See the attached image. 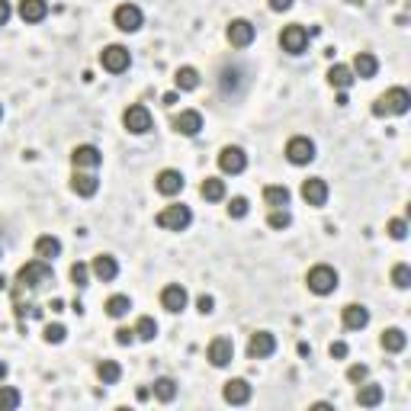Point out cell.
Returning <instances> with one entry per match:
<instances>
[{
  "label": "cell",
  "instance_id": "cell-1",
  "mask_svg": "<svg viewBox=\"0 0 411 411\" xmlns=\"http://www.w3.org/2000/svg\"><path fill=\"white\" fill-rule=\"evenodd\" d=\"M45 283H52V267L45 264V260H29V264L20 267V273H16L13 299H20L23 293H35V289H42Z\"/></svg>",
  "mask_w": 411,
  "mask_h": 411
},
{
  "label": "cell",
  "instance_id": "cell-2",
  "mask_svg": "<svg viewBox=\"0 0 411 411\" xmlns=\"http://www.w3.org/2000/svg\"><path fill=\"white\" fill-rule=\"evenodd\" d=\"M411 106V93L405 87H392L373 103V116H405Z\"/></svg>",
  "mask_w": 411,
  "mask_h": 411
},
{
  "label": "cell",
  "instance_id": "cell-3",
  "mask_svg": "<svg viewBox=\"0 0 411 411\" xmlns=\"http://www.w3.org/2000/svg\"><path fill=\"white\" fill-rule=\"evenodd\" d=\"M306 283H308V289H312L315 296H331L337 289V270H335V267H328V264H318V267L308 270Z\"/></svg>",
  "mask_w": 411,
  "mask_h": 411
},
{
  "label": "cell",
  "instance_id": "cell-4",
  "mask_svg": "<svg viewBox=\"0 0 411 411\" xmlns=\"http://www.w3.org/2000/svg\"><path fill=\"white\" fill-rule=\"evenodd\" d=\"M190 222H193V212H190L187 206H164V209L158 212V225L168 231H187Z\"/></svg>",
  "mask_w": 411,
  "mask_h": 411
},
{
  "label": "cell",
  "instance_id": "cell-5",
  "mask_svg": "<svg viewBox=\"0 0 411 411\" xmlns=\"http://www.w3.org/2000/svg\"><path fill=\"white\" fill-rule=\"evenodd\" d=\"M100 64H103V71H110V74H122V71H129V64H132V55H129L126 45H106V49L100 52Z\"/></svg>",
  "mask_w": 411,
  "mask_h": 411
},
{
  "label": "cell",
  "instance_id": "cell-6",
  "mask_svg": "<svg viewBox=\"0 0 411 411\" xmlns=\"http://www.w3.org/2000/svg\"><path fill=\"white\" fill-rule=\"evenodd\" d=\"M122 126H126L132 135L151 132V112H148V106H141V103L129 106V110L122 112Z\"/></svg>",
  "mask_w": 411,
  "mask_h": 411
},
{
  "label": "cell",
  "instance_id": "cell-7",
  "mask_svg": "<svg viewBox=\"0 0 411 411\" xmlns=\"http://www.w3.org/2000/svg\"><path fill=\"white\" fill-rule=\"evenodd\" d=\"M286 158H289V164H308V161H315V141L306 139V135L289 139L286 141Z\"/></svg>",
  "mask_w": 411,
  "mask_h": 411
},
{
  "label": "cell",
  "instance_id": "cell-8",
  "mask_svg": "<svg viewBox=\"0 0 411 411\" xmlns=\"http://www.w3.org/2000/svg\"><path fill=\"white\" fill-rule=\"evenodd\" d=\"M112 23H116V29H122V33H135V29H141L145 16H141V10L135 7V4H122V7H116V13H112Z\"/></svg>",
  "mask_w": 411,
  "mask_h": 411
},
{
  "label": "cell",
  "instance_id": "cell-9",
  "mask_svg": "<svg viewBox=\"0 0 411 411\" xmlns=\"http://www.w3.org/2000/svg\"><path fill=\"white\" fill-rule=\"evenodd\" d=\"M219 168H222V174H241V170L248 168V154L238 145H225L222 151H219Z\"/></svg>",
  "mask_w": 411,
  "mask_h": 411
},
{
  "label": "cell",
  "instance_id": "cell-10",
  "mask_svg": "<svg viewBox=\"0 0 411 411\" xmlns=\"http://www.w3.org/2000/svg\"><path fill=\"white\" fill-rule=\"evenodd\" d=\"M100 161H103V154H100L97 145H77L74 151H71V164H74V170H97Z\"/></svg>",
  "mask_w": 411,
  "mask_h": 411
},
{
  "label": "cell",
  "instance_id": "cell-11",
  "mask_svg": "<svg viewBox=\"0 0 411 411\" xmlns=\"http://www.w3.org/2000/svg\"><path fill=\"white\" fill-rule=\"evenodd\" d=\"M279 45H283V52H289V55H302L308 45L306 26H286L283 35H279Z\"/></svg>",
  "mask_w": 411,
  "mask_h": 411
},
{
  "label": "cell",
  "instance_id": "cell-12",
  "mask_svg": "<svg viewBox=\"0 0 411 411\" xmlns=\"http://www.w3.org/2000/svg\"><path fill=\"white\" fill-rule=\"evenodd\" d=\"M225 35H228V42L235 45V49H248V45L254 42L257 29H254L248 20H231L228 23V33H225Z\"/></svg>",
  "mask_w": 411,
  "mask_h": 411
},
{
  "label": "cell",
  "instance_id": "cell-13",
  "mask_svg": "<svg viewBox=\"0 0 411 411\" xmlns=\"http://www.w3.org/2000/svg\"><path fill=\"white\" fill-rule=\"evenodd\" d=\"M273 350H277V337H273L270 331H257V335H251V341H248V357H251V360H264Z\"/></svg>",
  "mask_w": 411,
  "mask_h": 411
},
{
  "label": "cell",
  "instance_id": "cell-14",
  "mask_svg": "<svg viewBox=\"0 0 411 411\" xmlns=\"http://www.w3.org/2000/svg\"><path fill=\"white\" fill-rule=\"evenodd\" d=\"M154 190H158L161 196H177L183 190V174L180 170H161L158 177H154Z\"/></svg>",
  "mask_w": 411,
  "mask_h": 411
},
{
  "label": "cell",
  "instance_id": "cell-15",
  "mask_svg": "<svg viewBox=\"0 0 411 411\" xmlns=\"http://www.w3.org/2000/svg\"><path fill=\"white\" fill-rule=\"evenodd\" d=\"M161 306L168 308V312H183V308H187V289L177 283L164 286V289H161Z\"/></svg>",
  "mask_w": 411,
  "mask_h": 411
},
{
  "label": "cell",
  "instance_id": "cell-16",
  "mask_svg": "<svg viewBox=\"0 0 411 411\" xmlns=\"http://www.w3.org/2000/svg\"><path fill=\"white\" fill-rule=\"evenodd\" d=\"M174 129L180 135H187V139H193V135H199V129H202V116L196 110H183L180 116H174Z\"/></svg>",
  "mask_w": 411,
  "mask_h": 411
},
{
  "label": "cell",
  "instance_id": "cell-17",
  "mask_svg": "<svg viewBox=\"0 0 411 411\" xmlns=\"http://www.w3.org/2000/svg\"><path fill=\"white\" fill-rule=\"evenodd\" d=\"M302 199H306L308 206H325V202H328V183L321 180V177L306 180V183H302Z\"/></svg>",
  "mask_w": 411,
  "mask_h": 411
},
{
  "label": "cell",
  "instance_id": "cell-18",
  "mask_svg": "<svg viewBox=\"0 0 411 411\" xmlns=\"http://www.w3.org/2000/svg\"><path fill=\"white\" fill-rule=\"evenodd\" d=\"M231 357H235V344H231L228 337H216V341L209 344V363L212 366H228Z\"/></svg>",
  "mask_w": 411,
  "mask_h": 411
},
{
  "label": "cell",
  "instance_id": "cell-19",
  "mask_svg": "<svg viewBox=\"0 0 411 411\" xmlns=\"http://www.w3.org/2000/svg\"><path fill=\"white\" fill-rule=\"evenodd\" d=\"M222 395L228 405H244V402H251V386H248V379H228Z\"/></svg>",
  "mask_w": 411,
  "mask_h": 411
},
{
  "label": "cell",
  "instance_id": "cell-20",
  "mask_svg": "<svg viewBox=\"0 0 411 411\" xmlns=\"http://www.w3.org/2000/svg\"><path fill=\"white\" fill-rule=\"evenodd\" d=\"M23 23H42L49 16V0H20Z\"/></svg>",
  "mask_w": 411,
  "mask_h": 411
},
{
  "label": "cell",
  "instance_id": "cell-21",
  "mask_svg": "<svg viewBox=\"0 0 411 411\" xmlns=\"http://www.w3.org/2000/svg\"><path fill=\"white\" fill-rule=\"evenodd\" d=\"M71 190L87 199V196H93L100 190V180L91 174V170H74V177H71Z\"/></svg>",
  "mask_w": 411,
  "mask_h": 411
},
{
  "label": "cell",
  "instance_id": "cell-22",
  "mask_svg": "<svg viewBox=\"0 0 411 411\" xmlns=\"http://www.w3.org/2000/svg\"><path fill=\"white\" fill-rule=\"evenodd\" d=\"M91 270H93V277H97V279H103V283H110V279H116V273H119V264H116V257H110V254H100V257H93Z\"/></svg>",
  "mask_w": 411,
  "mask_h": 411
},
{
  "label": "cell",
  "instance_id": "cell-23",
  "mask_svg": "<svg viewBox=\"0 0 411 411\" xmlns=\"http://www.w3.org/2000/svg\"><path fill=\"white\" fill-rule=\"evenodd\" d=\"M354 71L357 77H363V81H369V77H376V71H379V62H376V55H369V52H357V58H354Z\"/></svg>",
  "mask_w": 411,
  "mask_h": 411
},
{
  "label": "cell",
  "instance_id": "cell-24",
  "mask_svg": "<svg viewBox=\"0 0 411 411\" xmlns=\"http://www.w3.org/2000/svg\"><path fill=\"white\" fill-rule=\"evenodd\" d=\"M344 328L347 331H360V328H366L369 325V312H366V306H347L344 308Z\"/></svg>",
  "mask_w": 411,
  "mask_h": 411
},
{
  "label": "cell",
  "instance_id": "cell-25",
  "mask_svg": "<svg viewBox=\"0 0 411 411\" xmlns=\"http://www.w3.org/2000/svg\"><path fill=\"white\" fill-rule=\"evenodd\" d=\"M62 254V241L58 238H52V235H42L39 241H35V257L39 260H45V264H52V260Z\"/></svg>",
  "mask_w": 411,
  "mask_h": 411
},
{
  "label": "cell",
  "instance_id": "cell-26",
  "mask_svg": "<svg viewBox=\"0 0 411 411\" xmlns=\"http://www.w3.org/2000/svg\"><path fill=\"white\" fill-rule=\"evenodd\" d=\"M328 84L335 87V91H347V87L354 84V71H350L347 64H331V71H328Z\"/></svg>",
  "mask_w": 411,
  "mask_h": 411
},
{
  "label": "cell",
  "instance_id": "cell-27",
  "mask_svg": "<svg viewBox=\"0 0 411 411\" xmlns=\"http://www.w3.org/2000/svg\"><path fill=\"white\" fill-rule=\"evenodd\" d=\"M379 344H383L386 354H402L405 344H408V337H405L402 328H389V331H383V341Z\"/></svg>",
  "mask_w": 411,
  "mask_h": 411
},
{
  "label": "cell",
  "instance_id": "cell-28",
  "mask_svg": "<svg viewBox=\"0 0 411 411\" xmlns=\"http://www.w3.org/2000/svg\"><path fill=\"white\" fill-rule=\"evenodd\" d=\"M174 84H177V91H196L199 87V71L196 68H177V74H174Z\"/></svg>",
  "mask_w": 411,
  "mask_h": 411
},
{
  "label": "cell",
  "instance_id": "cell-29",
  "mask_svg": "<svg viewBox=\"0 0 411 411\" xmlns=\"http://www.w3.org/2000/svg\"><path fill=\"white\" fill-rule=\"evenodd\" d=\"M199 193H202V199H209V202L225 199V180H219V177H206L202 187H199Z\"/></svg>",
  "mask_w": 411,
  "mask_h": 411
},
{
  "label": "cell",
  "instance_id": "cell-30",
  "mask_svg": "<svg viewBox=\"0 0 411 411\" xmlns=\"http://www.w3.org/2000/svg\"><path fill=\"white\" fill-rule=\"evenodd\" d=\"M379 402H383V386H363V389L357 392V405H360V408H376Z\"/></svg>",
  "mask_w": 411,
  "mask_h": 411
},
{
  "label": "cell",
  "instance_id": "cell-31",
  "mask_svg": "<svg viewBox=\"0 0 411 411\" xmlns=\"http://www.w3.org/2000/svg\"><path fill=\"white\" fill-rule=\"evenodd\" d=\"M264 202L273 206V209H286L289 206V190L286 187H267L264 190Z\"/></svg>",
  "mask_w": 411,
  "mask_h": 411
},
{
  "label": "cell",
  "instance_id": "cell-32",
  "mask_svg": "<svg viewBox=\"0 0 411 411\" xmlns=\"http://www.w3.org/2000/svg\"><path fill=\"white\" fill-rule=\"evenodd\" d=\"M97 376H100L103 386H112V383H119V376H122V366H119L116 360H103L97 366Z\"/></svg>",
  "mask_w": 411,
  "mask_h": 411
},
{
  "label": "cell",
  "instance_id": "cell-33",
  "mask_svg": "<svg viewBox=\"0 0 411 411\" xmlns=\"http://www.w3.org/2000/svg\"><path fill=\"white\" fill-rule=\"evenodd\" d=\"M135 337H139V341H154V337H158V321H154L151 315H141L139 325H135Z\"/></svg>",
  "mask_w": 411,
  "mask_h": 411
},
{
  "label": "cell",
  "instance_id": "cell-34",
  "mask_svg": "<svg viewBox=\"0 0 411 411\" xmlns=\"http://www.w3.org/2000/svg\"><path fill=\"white\" fill-rule=\"evenodd\" d=\"M129 308H132L129 296H110V299H106V315H110V318H122Z\"/></svg>",
  "mask_w": 411,
  "mask_h": 411
},
{
  "label": "cell",
  "instance_id": "cell-35",
  "mask_svg": "<svg viewBox=\"0 0 411 411\" xmlns=\"http://www.w3.org/2000/svg\"><path fill=\"white\" fill-rule=\"evenodd\" d=\"M154 395H158L161 402H174V398H177V383L170 376H161L158 383H154Z\"/></svg>",
  "mask_w": 411,
  "mask_h": 411
},
{
  "label": "cell",
  "instance_id": "cell-36",
  "mask_svg": "<svg viewBox=\"0 0 411 411\" xmlns=\"http://www.w3.org/2000/svg\"><path fill=\"white\" fill-rule=\"evenodd\" d=\"M20 392L16 389H10V386H0V411H13V408H20Z\"/></svg>",
  "mask_w": 411,
  "mask_h": 411
},
{
  "label": "cell",
  "instance_id": "cell-37",
  "mask_svg": "<svg viewBox=\"0 0 411 411\" xmlns=\"http://www.w3.org/2000/svg\"><path fill=\"white\" fill-rule=\"evenodd\" d=\"M392 283H395L398 289H408V286H411V267L408 264H395V267H392Z\"/></svg>",
  "mask_w": 411,
  "mask_h": 411
},
{
  "label": "cell",
  "instance_id": "cell-38",
  "mask_svg": "<svg viewBox=\"0 0 411 411\" xmlns=\"http://www.w3.org/2000/svg\"><path fill=\"white\" fill-rule=\"evenodd\" d=\"M71 279H74L77 289L91 286V283H87V279H91V267H87V264H74V267H71Z\"/></svg>",
  "mask_w": 411,
  "mask_h": 411
},
{
  "label": "cell",
  "instance_id": "cell-39",
  "mask_svg": "<svg viewBox=\"0 0 411 411\" xmlns=\"http://www.w3.org/2000/svg\"><path fill=\"white\" fill-rule=\"evenodd\" d=\"M289 222H293V216H289V212L286 209H273L270 212V219H267V225H270V228H289Z\"/></svg>",
  "mask_w": 411,
  "mask_h": 411
},
{
  "label": "cell",
  "instance_id": "cell-40",
  "mask_svg": "<svg viewBox=\"0 0 411 411\" xmlns=\"http://www.w3.org/2000/svg\"><path fill=\"white\" fill-rule=\"evenodd\" d=\"M228 216L231 219H244V216H248V199H244V196H235V199L228 202Z\"/></svg>",
  "mask_w": 411,
  "mask_h": 411
},
{
  "label": "cell",
  "instance_id": "cell-41",
  "mask_svg": "<svg viewBox=\"0 0 411 411\" xmlns=\"http://www.w3.org/2000/svg\"><path fill=\"white\" fill-rule=\"evenodd\" d=\"M64 335H68V331H64V325H49L42 337H45V344H62Z\"/></svg>",
  "mask_w": 411,
  "mask_h": 411
},
{
  "label": "cell",
  "instance_id": "cell-42",
  "mask_svg": "<svg viewBox=\"0 0 411 411\" xmlns=\"http://www.w3.org/2000/svg\"><path fill=\"white\" fill-rule=\"evenodd\" d=\"M389 235L395 238V241H402V238L408 235V225H405V219H392V222H389Z\"/></svg>",
  "mask_w": 411,
  "mask_h": 411
},
{
  "label": "cell",
  "instance_id": "cell-43",
  "mask_svg": "<svg viewBox=\"0 0 411 411\" xmlns=\"http://www.w3.org/2000/svg\"><path fill=\"white\" fill-rule=\"evenodd\" d=\"M135 341V328H116V344H132Z\"/></svg>",
  "mask_w": 411,
  "mask_h": 411
},
{
  "label": "cell",
  "instance_id": "cell-44",
  "mask_svg": "<svg viewBox=\"0 0 411 411\" xmlns=\"http://www.w3.org/2000/svg\"><path fill=\"white\" fill-rule=\"evenodd\" d=\"M366 373H369V369L363 366V363H357V366L347 369V379H350V383H363V379H366Z\"/></svg>",
  "mask_w": 411,
  "mask_h": 411
},
{
  "label": "cell",
  "instance_id": "cell-45",
  "mask_svg": "<svg viewBox=\"0 0 411 411\" xmlns=\"http://www.w3.org/2000/svg\"><path fill=\"white\" fill-rule=\"evenodd\" d=\"M196 306H199L202 315H209L212 308H216V299H212V296H199V299H196Z\"/></svg>",
  "mask_w": 411,
  "mask_h": 411
},
{
  "label": "cell",
  "instance_id": "cell-46",
  "mask_svg": "<svg viewBox=\"0 0 411 411\" xmlns=\"http://www.w3.org/2000/svg\"><path fill=\"white\" fill-rule=\"evenodd\" d=\"M10 0H0V26H7V20H10Z\"/></svg>",
  "mask_w": 411,
  "mask_h": 411
},
{
  "label": "cell",
  "instance_id": "cell-47",
  "mask_svg": "<svg viewBox=\"0 0 411 411\" xmlns=\"http://www.w3.org/2000/svg\"><path fill=\"white\" fill-rule=\"evenodd\" d=\"M331 357H337V360H344V357H347V344H344V341L331 344Z\"/></svg>",
  "mask_w": 411,
  "mask_h": 411
},
{
  "label": "cell",
  "instance_id": "cell-48",
  "mask_svg": "<svg viewBox=\"0 0 411 411\" xmlns=\"http://www.w3.org/2000/svg\"><path fill=\"white\" fill-rule=\"evenodd\" d=\"M289 7H293V0H270V10H277V13H283Z\"/></svg>",
  "mask_w": 411,
  "mask_h": 411
},
{
  "label": "cell",
  "instance_id": "cell-49",
  "mask_svg": "<svg viewBox=\"0 0 411 411\" xmlns=\"http://www.w3.org/2000/svg\"><path fill=\"white\" fill-rule=\"evenodd\" d=\"M7 376V363H0V379Z\"/></svg>",
  "mask_w": 411,
  "mask_h": 411
},
{
  "label": "cell",
  "instance_id": "cell-50",
  "mask_svg": "<svg viewBox=\"0 0 411 411\" xmlns=\"http://www.w3.org/2000/svg\"><path fill=\"white\" fill-rule=\"evenodd\" d=\"M0 289H7V279H4V277H0Z\"/></svg>",
  "mask_w": 411,
  "mask_h": 411
},
{
  "label": "cell",
  "instance_id": "cell-51",
  "mask_svg": "<svg viewBox=\"0 0 411 411\" xmlns=\"http://www.w3.org/2000/svg\"><path fill=\"white\" fill-rule=\"evenodd\" d=\"M0 112H4V110H0Z\"/></svg>",
  "mask_w": 411,
  "mask_h": 411
}]
</instances>
